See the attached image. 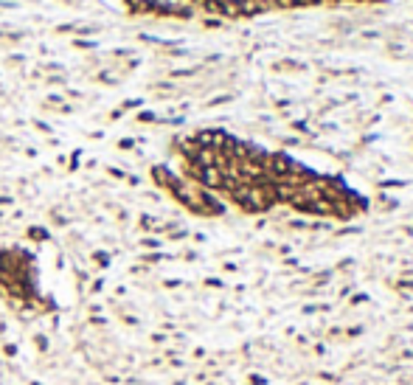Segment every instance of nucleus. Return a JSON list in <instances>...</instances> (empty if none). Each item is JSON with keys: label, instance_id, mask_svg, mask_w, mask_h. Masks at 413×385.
I'll list each match as a JSON object with an SVG mask.
<instances>
[{"label": "nucleus", "instance_id": "3", "mask_svg": "<svg viewBox=\"0 0 413 385\" xmlns=\"http://www.w3.org/2000/svg\"><path fill=\"white\" fill-rule=\"evenodd\" d=\"M93 259H96V264H98V267H107V261H110V259H107L104 253H96V256H93Z\"/></svg>", "mask_w": 413, "mask_h": 385}, {"label": "nucleus", "instance_id": "2", "mask_svg": "<svg viewBox=\"0 0 413 385\" xmlns=\"http://www.w3.org/2000/svg\"><path fill=\"white\" fill-rule=\"evenodd\" d=\"M28 236H31L34 242H45L48 239V231L45 228H31V231H28Z\"/></svg>", "mask_w": 413, "mask_h": 385}, {"label": "nucleus", "instance_id": "1", "mask_svg": "<svg viewBox=\"0 0 413 385\" xmlns=\"http://www.w3.org/2000/svg\"><path fill=\"white\" fill-rule=\"evenodd\" d=\"M152 177H155V183L160 186V189H166V191H169L171 186H174V180H177V175L169 172L166 166H155V169H152Z\"/></svg>", "mask_w": 413, "mask_h": 385}, {"label": "nucleus", "instance_id": "4", "mask_svg": "<svg viewBox=\"0 0 413 385\" xmlns=\"http://www.w3.org/2000/svg\"><path fill=\"white\" fill-rule=\"evenodd\" d=\"M31 385H39V382H31Z\"/></svg>", "mask_w": 413, "mask_h": 385}]
</instances>
